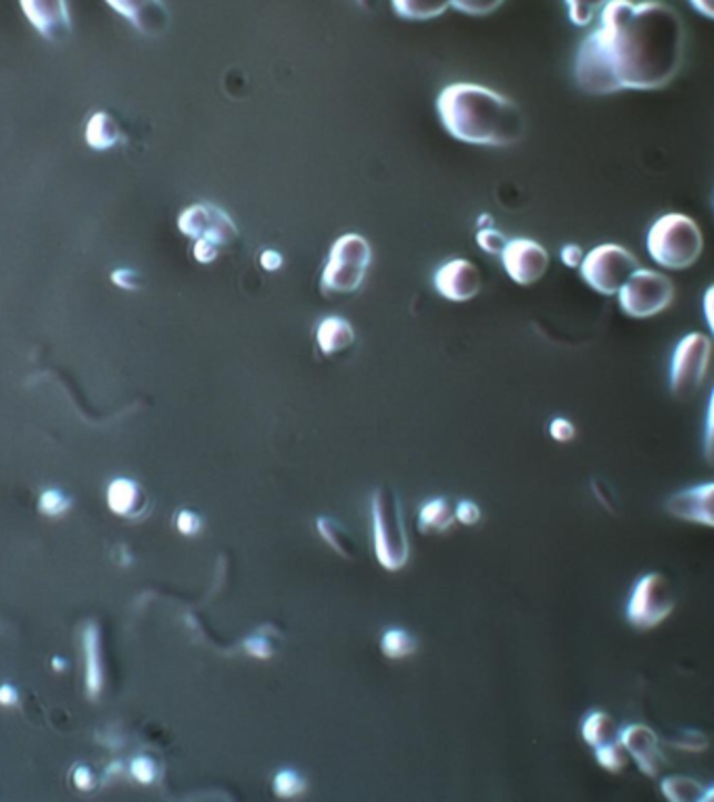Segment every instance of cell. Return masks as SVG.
Masks as SVG:
<instances>
[{
    "mask_svg": "<svg viewBox=\"0 0 714 802\" xmlns=\"http://www.w3.org/2000/svg\"><path fill=\"white\" fill-rule=\"evenodd\" d=\"M579 47L577 84L590 94L669 87L683 65L685 26L661 0H610Z\"/></svg>",
    "mask_w": 714,
    "mask_h": 802,
    "instance_id": "cell-1",
    "label": "cell"
},
{
    "mask_svg": "<svg viewBox=\"0 0 714 802\" xmlns=\"http://www.w3.org/2000/svg\"><path fill=\"white\" fill-rule=\"evenodd\" d=\"M447 132L468 144L510 146L524 136L527 122L517 103L479 84H449L437 97Z\"/></svg>",
    "mask_w": 714,
    "mask_h": 802,
    "instance_id": "cell-2",
    "label": "cell"
},
{
    "mask_svg": "<svg viewBox=\"0 0 714 802\" xmlns=\"http://www.w3.org/2000/svg\"><path fill=\"white\" fill-rule=\"evenodd\" d=\"M704 251V234L692 215L664 214L647 231V253L666 270L694 266Z\"/></svg>",
    "mask_w": 714,
    "mask_h": 802,
    "instance_id": "cell-3",
    "label": "cell"
},
{
    "mask_svg": "<svg viewBox=\"0 0 714 802\" xmlns=\"http://www.w3.org/2000/svg\"><path fill=\"white\" fill-rule=\"evenodd\" d=\"M373 550L385 571H401L410 560L401 501L389 485H380L373 498Z\"/></svg>",
    "mask_w": 714,
    "mask_h": 802,
    "instance_id": "cell-4",
    "label": "cell"
},
{
    "mask_svg": "<svg viewBox=\"0 0 714 802\" xmlns=\"http://www.w3.org/2000/svg\"><path fill=\"white\" fill-rule=\"evenodd\" d=\"M370 260L373 250L361 234H343L330 250L322 272V286L333 293H354L364 283Z\"/></svg>",
    "mask_w": 714,
    "mask_h": 802,
    "instance_id": "cell-5",
    "label": "cell"
},
{
    "mask_svg": "<svg viewBox=\"0 0 714 802\" xmlns=\"http://www.w3.org/2000/svg\"><path fill=\"white\" fill-rule=\"evenodd\" d=\"M675 300L673 281L659 270L638 267L635 274L619 291V302L626 316L645 321L662 314Z\"/></svg>",
    "mask_w": 714,
    "mask_h": 802,
    "instance_id": "cell-6",
    "label": "cell"
},
{
    "mask_svg": "<svg viewBox=\"0 0 714 802\" xmlns=\"http://www.w3.org/2000/svg\"><path fill=\"white\" fill-rule=\"evenodd\" d=\"M638 267L640 262L631 251L623 245L606 243L588 251L579 270L593 291L602 295H619Z\"/></svg>",
    "mask_w": 714,
    "mask_h": 802,
    "instance_id": "cell-7",
    "label": "cell"
},
{
    "mask_svg": "<svg viewBox=\"0 0 714 802\" xmlns=\"http://www.w3.org/2000/svg\"><path fill=\"white\" fill-rule=\"evenodd\" d=\"M675 589L662 572H647L633 586L626 605V619L635 629H654L675 610Z\"/></svg>",
    "mask_w": 714,
    "mask_h": 802,
    "instance_id": "cell-8",
    "label": "cell"
},
{
    "mask_svg": "<svg viewBox=\"0 0 714 802\" xmlns=\"http://www.w3.org/2000/svg\"><path fill=\"white\" fill-rule=\"evenodd\" d=\"M713 362V339L690 333L679 341L671 359V392L677 399H690L702 387Z\"/></svg>",
    "mask_w": 714,
    "mask_h": 802,
    "instance_id": "cell-9",
    "label": "cell"
},
{
    "mask_svg": "<svg viewBox=\"0 0 714 802\" xmlns=\"http://www.w3.org/2000/svg\"><path fill=\"white\" fill-rule=\"evenodd\" d=\"M178 229L188 238H207L217 247L231 245L238 234L231 215L212 203H197L186 207L180 214Z\"/></svg>",
    "mask_w": 714,
    "mask_h": 802,
    "instance_id": "cell-10",
    "label": "cell"
},
{
    "mask_svg": "<svg viewBox=\"0 0 714 802\" xmlns=\"http://www.w3.org/2000/svg\"><path fill=\"white\" fill-rule=\"evenodd\" d=\"M501 262L517 285H536L550 267V253L531 238H514L501 251Z\"/></svg>",
    "mask_w": 714,
    "mask_h": 802,
    "instance_id": "cell-11",
    "label": "cell"
},
{
    "mask_svg": "<svg viewBox=\"0 0 714 802\" xmlns=\"http://www.w3.org/2000/svg\"><path fill=\"white\" fill-rule=\"evenodd\" d=\"M26 19L49 42H63L72 34L68 0H19Z\"/></svg>",
    "mask_w": 714,
    "mask_h": 802,
    "instance_id": "cell-12",
    "label": "cell"
},
{
    "mask_svg": "<svg viewBox=\"0 0 714 802\" xmlns=\"http://www.w3.org/2000/svg\"><path fill=\"white\" fill-rule=\"evenodd\" d=\"M435 288L447 302L462 304L479 295L481 274L468 260H451L437 270Z\"/></svg>",
    "mask_w": 714,
    "mask_h": 802,
    "instance_id": "cell-13",
    "label": "cell"
},
{
    "mask_svg": "<svg viewBox=\"0 0 714 802\" xmlns=\"http://www.w3.org/2000/svg\"><path fill=\"white\" fill-rule=\"evenodd\" d=\"M621 742L629 757L640 767L643 775L656 778L664 767V754L661 749V738L650 725L633 723L621 730Z\"/></svg>",
    "mask_w": 714,
    "mask_h": 802,
    "instance_id": "cell-14",
    "label": "cell"
},
{
    "mask_svg": "<svg viewBox=\"0 0 714 802\" xmlns=\"http://www.w3.org/2000/svg\"><path fill=\"white\" fill-rule=\"evenodd\" d=\"M671 517L714 529V481L681 489L666 501Z\"/></svg>",
    "mask_w": 714,
    "mask_h": 802,
    "instance_id": "cell-15",
    "label": "cell"
},
{
    "mask_svg": "<svg viewBox=\"0 0 714 802\" xmlns=\"http://www.w3.org/2000/svg\"><path fill=\"white\" fill-rule=\"evenodd\" d=\"M144 37H160L170 26V13L161 0H105Z\"/></svg>",
    "mask_w": 714,
    "mask_h": 802,
    "instance_id": "cell-16",
    "label": "cell"
},
{
    "mask_svg": "<svg viewBox=\"0 0 714 802\" xmlns=\"http://www.w3.org/2000/svg\"><path fill=\"white\" fill-rule=\"evenodd\" d=\"M356 341L354 326L339 316H328L316 328V343L324 356H337L349 349Z\"/></svg>",
    "mask_w": 714,
    "mask_h": 802,
    "instance_id": "cell-17",
    "label": "cell"
},
{
    "mask_svg": "<svg viewBox=\"0 0 714 802\" xmlns=\"http://www.w3.org/2000/svg\"><path fill=\"white\" fill-rule=\"evenodd\" d=\"M82 648H84V681L86 694L96 698L103 690V667H101V638L99 627L89 623L82 631Z\"/></svg>",
    "mask_w": 714,
    "mask_h": 802,
    "instance_id": "cell-18",
    "label": "cell"
},
{
    "mask_svg": "<svg viewBox=\"0 0 714 802\" xmlns=\"http://www.w3.org/2000/svg\"><path fill=\"white\" fill-rule=\"evenodd\" d=\"M86 143L94 151H109L122 141V128L108 111H96L86 124Z\"/></svg>",
    "mask_w": 714,
    "mask_h": 802,
    "instance_id": "cell-19",
    "label": "cell"
},
{
    "mask_svg": "<svg viewBox=\"0 0 714 802\" xmlns=\"http://www.w3.org/2000/svg\"><path fill=\"white\" fill-rule=\"evenodd\" d=\"M581 733H583V740L590 744L591 749H598V747H604V744L621 740V728L604 711H593V713L588 714L583 719V723H581Z\"/></svg>",
    "mask_w": 714,
    "mask_h": 802,
    "instance_id": "cell-20",
    "label": "cell"
},
{
    "mask_svg": "<svg viewBox=\"0 0 714 802\" xmlns=\"http://www.w3.org/2000/svg\"><path fill=\"white\" fill-rule=\"evenodd\" d=\"M456 512L446 498L430 499L418 512V531L422 535L446 534L453 525Z\"/></svg>",
    "mask_w": 714,
    "mask_h": 802,
    "instance_id": "cell-21",
    "label": "cell"
},
{
    "mask_svg": "<svg viewBox=\"0 0 714 802\" xmlns=\"http://www.w3.org/2000/svg\"><path fill=\"white\" fill-rule=\"evenodd\" d=\"M108 504L111 512L120 517H130L136 512L141 504V489L139 485L130 479H115L109 485Z\"/></svg>",
    "mask_w": 714,
    "mask_h": 802,
    "instance_id": "cell-22",
    "label": "cell"
},
{
    "mask_svg": "<svg viewBox=\"0 0 714 802\" xmlns=\"http://www.w3.org/2000/svg\"><path fill=\"white\" fill-rule=\"evenodd\" d=\"M662 794L673 802H704L706 785L687 775H669L661 784Z\"/></svg>",
    "mask_w": 714,
    "mask_h": 802,
    "instance_id": "cell-23",
    "label": "cell"
},
{
    "mask_svg": "<svg viewBox=\"0 0 714 802\" xmlns=\"http://www.w3.org/2000/svg\"><path fill=\"white\" fill-rule=\"evenodd\" d=\"M316 529H318L322 539L335 550V554H339L340 558H347V560L356 558L354 539L347 535V531L340 527L335 518L318 517Z\"/></svg>",
    "mask_w": 714,
    "mask_h": 802,
    "instance_id": "cell-24",
    "label": "cell"
},
{
    "mask_svg": "<svg viewBox=\"0 0 714 802\" xmlns=\"http://www.w3.org/2000/svg\"><path fill=\"white\" fill-rule=\"evenodd\" d=\"M451 4H453V0H394L397 16L414 19V21L439 18Z\"/></svg>",
    "mask_w": 714,
    "mask_h": 802,
    "instance_id": "cell-25",
    "label": "cell"
},
{
    "mask_svg": "<svg viewBox=\"0 0 714 802\" xmlns=\"http://www.w3.org/2000/svg\"><path fill=\"white\" fill-rule=\"evenodd\" d=\"M380 652L387 659H406L416 652V640L406 629H389L380 638Z\"/></svg>",
    "mask_w": 714,
    "mask_h": 802,
    "instance_id": "cell-26",
    "label": "cell"
},
{
    "mask_svg": "<svg viewBox=\"0 0 714 802\" xmlns=\"http://www.w3.org/2000/svg\"><path fill=\"white\" fill-rule=\"evenodd\" d=\"M593 750H595V761L600 763V767H604L606 771H610V773H621V771L625 769L626 763H629V759H631L621 740L610 742V744H604V747H598V749Z\"/></svg>",
    "mask_w": 714,
    "mask_h": 802,
    "instance_id": "cell-27",
    "label": "cell"
},
{
    "mask_svg": "<svg viewBox=\"0 0 714 802\" xmlns=\"http://www.w3.org/2000/svg\"><path fill=\"white\" fill-rule=\"evenodd\" d=\"M569 7V16L577 26H590L593 19L602 13L610 0H564Z\"/></svg>",
    "mask_w": 714,
    "mask_h": 802,
    "instance_id": "cell-28",
    "label": "cell"
},
{
    "mask_svg": "<svg viewBox=\"0 0 714 802\" xmlns=\"http://www.w3.org/2000/svg\"><path fill=\"white\" fill-rule=\"evenodd\" d=\"M72 506L70 498L61 489H44L38 499V508L44 517H61Z\"/></svg>",
    "mask_w": 714,
    "mask_h": 802,
    "instance_id": "cell-29",
    "label": "cell"
},
{
    "mask_svg": "<svg viewBox=\"0 0 714 802\" xmlns=\"http://www.w3.org/2000/svg\"><path fill=\"white\" fill-rule=\"evenodd\" d=\"M305 790V780L293 769H283L274 778V792L280 799H293Z\"/></svg>",
    "mask_w": 714,
    "mask_h": 802,
    "instance_id": "cell-30",
    "label": "cell"
},
{
    "mask_svg": "<svg viewBox=\"0 0 714 802\" xmlns=\"http://www.w3.org/2000/svg\"><path fill=\"white\" fill-rule=\"evenodd\" d=\"M130 773L139 784H153L157 778V767L149 757H136L130 765Z\"/></svg>",
    "mask_w": 714,
    "mask_h": 802,
    "instance_id": "cell-31",
    "label": "cell"
},
{
    "mask_svg": "<svg viewBox=\"0 0 714 802\" xmlns=\"http://www.w3.org/2000/svg\"><path fill=\"white\" fill-rule=\"evenodd\" d=\"M671 744L683 752H702L708 747V740L702 731H683Z\"/></svg>",
    "mask_w": 714,
    "mask_h": 802,
    "instance_id": "cell-32",
    "label": "cell"
},
{
    "mask_svg": "<svg viewBox=\"0 0 714 802\" xmlns=\"http://www.w3.org/2000/svg\"><path fill=\"white\" fill-rule=\"evenodd\" d=\"M503 0H453V7L468 16H487L496 11Z\"/></svg>",
    "mask_w": 714,
    "mask_h": 802,
    "instance_id": "cell-33",
    "label": "cell"
},
{
    "mask_svg": "<svg viewBox=\"0 0 714 802\" xmlns=\"http://www.w3.org/2000/svg\"><path fill=\"white\" fill-rule=\"evenodd\" d=\"M477 243H479V247H481L482 251L501 255V251H503L508 241L503 238V234H501L500 231L482 229V231H479V234H477Z\"/></svg>",
    "mask_w": 714,
    "mask_h": 802,
    "instance_id": "cell-34",
    "label": "cell"
},
{
    "mask_svg": "<svg viewBox=\"0 0 714 802\" xmlns=\"http://www.w3.org/2000/svg\"><path fill=\"white\" fill-rule=\"evenodd\" d=\"M704 456L711 466H714V389L708 399L706 410V427H704Z\"/></svg>",
    "mask_w": 714,
    "mask_h": 802,
    "instance_id": "cell-35",
    "label": "cell"
},
{
    "mask_svg": "<svg viewBox=\"0 0 714 802\" xmlns=\"http://www.w3.org/2000/svg\"><path fill=\"white\" fill-rule=\"evenodd\" d=\"M453 512H456V520L462 522L466 527H472V525H477V522L481 520V508H479L475 501H470V499L458 501V506H456Z\"/></svg>",
    "mask_w": 714,
    "mask_h": 802,
    "instance_id": "cell-36",
    "label": "cell"
},
{
    "mask_svg": "<svg viewBox=\"0 0 714 802\" xmlns=\"http://www.w3.org/2000/svg\"><path fill=\"white\" fill-rule=\"evenodd\" d=\"M574 435H577V428H574V425H572L569 418H562V416H560V418H554V420L550 423V437H552L554 441H558V444L572 441Z\"/></svg>",
    "mask_w": 714,
    "mask_h": 802,
    "instance_id": "cell-37",
    "label": "cell"
},
{
    "mask_svg": "<svg viewBox=\"0 0 714 802\" xmlns=\"http://www.w3.org/2000/svg\"><path fill=\"white\" fill-rule=\"evenodd\" d=\"M203 527V520L198 517L197 512L193 510H182L178 517H176V529L180 534L186 535V537H193L197 535Z\"/></svg>",
    "mask_w": 714,
    "mask_h": 802,
    "instance_id": "cell-38",
    "label": "cell"
},
{
    "mask_svg": "<svg viewBox=\"0 0 714 802\" xmlns=\"http://www.w3.org/2000/svg\"><path fill=\"white\" fill-rule=\"evenodd\" d=\"M111 281L115 283V286L125 288V291H132V288H139V274L130 267H120L111 274Z\"/></svg>",
    "mask_w": 714,
    "mask_h": 802,
    "instance_id": "cell-39",
    "label": "cell"
},
{
    "mask_svg": "<svg viewBox=\"0 0 714 802\" xmlns=\"http://www.w3.org/2000/svg\"><path fill=\"white\" fill-rule=\"evenodd\" d=\"M193 253H195V260L201 264H212L217 257V245L207 238H197Z\"/></svg>",
    "mask_w": 714,
    "mask_h": 802,
    "instance_id": "cell-40",
    "label": "cell"
},
{
    "mask_svg": "<svg viewBox=\"0 0 714 802\" xmlns=\"http://www.w3.org/2000/svg\"><path fill=\"white\" fill-rule=\"evenodd\" d=\"M560 260L569 267H579L583 264V260H585V251H583V247L574 245V243L564 245L562 251H560Z\"/></svg>",
    "mask_w": 714,
    "mask_h": 802,
    "instance_id": "cell-41",
    "label": "cell"
},
{
    "mask_svg": "<svg viewBox=\"0 0 714 802\" xmlns=\"http://www.w3.org/2000/svg\"><path fill=\"white\" fill-rule=\"evenodd\" d=\"M72 782L78 790L89 792L94 788V775H92L89 767H75V771L72 773Z\"/></svg>",
    "mask_w": 714,
    "mask_h": 802,
    "instance_id": "cell-42",
    "label": "cell"
},
{
    "mask_svg": "<svg viewBox=\"0 0 714 802\" xmlns=\"http://www.w3.org/2000/svg\"><path fill=\"white\" fill-rule=\"evenodd\" d=\"M259 264L266 267L268 272L280 270V266H283V255H280L278 251L266 250L262 253V257H259Z\"/></svg>",
    "mask_w": 714,
    "mask_h": 802,
    "instance_id": "cell-43",
    "label": "cell"
},
{
    "mask_svg": "<svg viewBox=\"0 0 714 802\" xmlns=\"http://www.w3.org/2000/svg\"><path fill=\"white\" fill-rule=\"evenodd\" d=\"M704 316L714 337V285L708 286L704 293Z\"/></svg>",
    "mask_w": 714,
    "mask_h": 802,
    "instance_id": "cell-44",
    "label": "cell"
},
{
    "mask_svg": "<svg viewBox=\"0 0 714 802\" xmlns=\"http://www.w3.org/2000/svg\"><path fill=\"white\" fill-rule=\"evenodd\" d=\"M18 690L11 683L0 686V707H13V704H18Z\"/></svg>",
    "mask_w": 714,
    "mask_h": 802,
    "instance_id": "cell-45",
    "label": "cell"
},
{
    "mask_svg": "<svg viewBox=\"0 0 714 802\" xmlns=\"http://www.w3.org/2000/svg\"><path fill=\"white\" fill-rule=\"evenodd\" d=\"M247 650L253 657H268L269 646L264 640H257V638H251L247 642Z\"/></svg>",
    "mask_w": 714,
    "mask_h": 802,
    "instance_id": "cell-46",
    "label": "cell"
},
{
    "mask_svg": "<svg viewBox=\"0 0 714 802\" xmlns=\"http://www.w3.org/2000/svg\"><path fill=\"white\" fill-rule=\"evenodd\" d=\"M690 2L702 16L714 19V0H690Z\"/></svg>",
    "mask_w": 714,
    "mask_h": 802,
    "instance_id": "cell-47",
    "label": "cell"
},
{
    "mask_svg": "<svg viewBox=\"0 0 714 802\" xmlns=\"http://www.w3.org/2000/svg\"><path fill=\"white\" fill-rule=\"evenodd\" d=\"M364 9H368V11H375L376 7H378V2L380 0H357Z\"/></svg>",
    "mask_w": 714,
    "mask_h": 802,
    "instance_id": "cell-48",
    "label": "cell"
},
{
    "mask_svg": "<svg viewBox=\"0 0 714 802\" xmlns=\"http://www.w3.org/2000/svg\"><path fill=\"white\" fill-rule=\"evenodd\" d=\"M53 667H54V671H63V669H65V667H68V662H65V660H63V659H59V657H54Z\"/></svg>",
    "mask_w": 714,
    "mask_h": 802,
    "instance_id": "cell-49",
    "label": "cell"
},
{
    "mask_svg": "<svg viewBox=\"0 0 714 802\" xmlns=\"http://www.w3.org/2000/svg\"><path fill=\"white\" fill-rule=\"evenodd\" d=\"M704 802H714V785H706V794H704Z\"/></svg>",
    "mask_w": 714,
    "mask_h": 802,
    "instance_id": "cell-50",
    "label": "cell"
}]
</instances>
